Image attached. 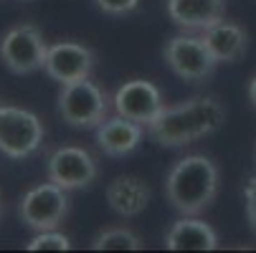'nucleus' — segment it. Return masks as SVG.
Instances as JSON below:
<instances>
[{"instance_id":"14","label":"nucleus","mask_w":256,"mask_h":253,"mask_svg":"<svg viewBox=\"0 0 256 253\" xmlns=\"http://www.w3.org/2000/svg\"><path fill=\"white\" fill-rule=\"evenodd\" d=\"M168 251H216L218 233L198 215H182L165 233Z\"/></svg>"},{"instance_id":"18","label":"nucleus","mask_w":256,"mask_h":253,"mask_svg":"<svg viewBox=\"0 0 256 253\" xmlns=\"http://www.w3.org/2000/svg\"><path fill=\"white\" fill-rule=\"evenodd\" d=\"M94 5L106 15H127L140 8V0H94Z\"/></svg>"},{"instance_id":"8","label":"nucleus","mask_w":256,"mask_h":253,"mask_svg":"<svg viewBox=\"0 0 256 253\" xmlns=\"http://www.w3.org/2000/svg\"><path fill=\"white\" fill-rule=\"evenodd\" d=\"M46 172L51 183L61 185L64 190H82L96 180L99 165L84 147L66 144V147H58L48 155Z\"/></svg>"},{"instance_id":"17","label":"nucleus","mask_w":256,"mask_h":253,"mask_svg":"<svg viewBox=\"0 0 256 253\" xmlns=\"http://www.w3.org/2000/svg\"><path fill=\"white\" fill-rule=\"evenodd\" d=\"M68 248H71L68 236L58 233L56 228L54 231H38L36 238L28 243V251H68Z\"/></svg>"},{"instance_id":"11","label":"nucleus","mask_w":256,"mask_h":253,"mask_svg":"<svg viewBox=\"0 0 256 253\" xmlns=\"http://www.w3.org/2000/svg\"><path fill=\"white\" fill-rule=\"evenodd\" d=\"M168 18L182 30H206L224 20L226 0H165Z\"/></svg>"},{"instance_id":"21","label":"nucleus","mask_w":256,"mask_h":253,"mask_svg":"<svg viewBox=\"0 0 256 253\" xmlns=\"http://www.w3.org/2000/svg\"><path fill=\"white\" fill-rule=\"evenodd\" d=\"M0 218H3V198H0Z\"/></svg>"},{"instance_id":"9","label":"nucleus","mask_w":256,"mask_h":253,"mask_svg":"<svg viewBox=\"0 0 256 253\" xmlns=\"http://www.w3.org/2000/svg\"><path fill=\"white\" fill-rule=\"evenodd\" d=\"M165 106L168 104H165L160 89L148 79H130L112 96V109L117 114L142 124L144 129H148L150 122L158 119V114L165 109Z\"/></svg>"},{"instance_id":"1","label":"nucleus","mask_w":256,"mask_h":253,"mask_svg":"<svg viewBox=\"0 0 256 253\" xmlns=\"http://www.w3.org/2000/svg\"><path fill=\"white\" fill-rule=\"evenodd\" d=\"M226 122V109L216 96H193L182 104L165 106L155 122L148 124L150 137L160 147H186L213 132Z\"/></svg>"},{"instance_id":"20","label":"nucleus","mask_w":256,"mask_h":253,"mask_svg":"<svg viewBox=\"0 0 256 253\" xmlns=\"http://www.w3.org/2000/svg\"><path fill=\"white\" fill-rule=\"evenodd\" d=\"M246 94H248V101H251V106L256 109V74L251 76V81H248V89H246Z\"/></svg>"},{"instance_id":"7","label":"nucleus","mask_w":256,"mask_h":253,"mask_svg":"<svg viewBox=\"0 0 256 253\" xmlns=\"http://www.w3.org/2000/svg\"><path fill=\"white\" fill-rule=\"evenodd\" d=\"M66 213H68V190H64L51 180L30 188L18 203V215L23 226L36 233L58 228Z\"/></svg>"},{"instance_id":"3","label":"nucleus","mask_w":256,"mask_h":253,"mask_svg":"<svg viewBox=\"0 0 256 253\" xmlns=\"http://www.w3.org/2000/svg\"><path fill=\"white\" fill-rule=\"evenodd\" d=\"M112 109L109 94L92 79L64 84L58 91V114L74 129H96Z\"/></svg>"},{"instance_id":"2","label":"nucleus","mask_w":256,"mask_h":253,"mask_svg":"<svg viewBox=\"0 0 256 253\" xmlns=\"http://www.w3.org/2000/svg\"><path fill=\"white\" fill-rule=\"evenodd\" d=\"M218 185L221 172L210 157L186 155L170 167L165 177V195L180 215H200L216 200Z\"/></svg>"},{"instance_id":"19","label":"nucleus","mask_w":256,"mask_h":253,"mask_svg":"<svg viewBox=\"0 0 256 253\" xmlns=\"http://www.w3.org/2000/svg\"><path fill=\"white\" fill-rule=\"evenodd\" d=\"M244 198H246V221L251 233L256 236V175H251L244 183Z\"/></svg>"},{"instance_id":"12","label":"nucleus","mask_w":256,"mask_h":253,"mask_svg":"<svg viewBox=\"0 0 256 253\" xmlns=\"http://www.w3.org/2000/svg\"><path fill=\"white\" fill-rule=\"evenodd\" d=\"M142 132H144L142 124H137L122 114H114V117H106L96 127V144L109 157H127L140 147Z\"/></svg>"},{"instance_id":"10","label":"nucleus","mask_w":256,"mask_h":253,"mask_svg":"<svg viewBox=\"0 0 256 253\" xmlns=\"http://www.w3.org/2000/svg\"><path fill=\"white\" fill-rule=\"evenodd\" d=\"M94 66H96V56L89 46L76 43V41H58L48 46L44 71L64 86L82 79H92Z\"/></svg>"},{"instance_id":"15","label":"nucleus","mask_w":256,"mask_h":253,"mask_svg":"<svg viewBox=\"0 0 256 253\" xmlns=\"http://www.w3.org/2000/svg\"><path fill=\"white\" fill-rule=\"evenodd\" d=\"M200 35L218 63H236L246 56L248 33L234 20H218L216 25L206 28Z\"/></svg>"},{"instance_id":"4","label":"nucleus","mask_w":256,"mask_h":253,"mask_svg":"<svg viewBox=\"0 0 256 253\" xmlns=\"http://www.w3.org/2000/svg\"><path fill=\"white\" fill-rule=\"evenodd\" d=\"M46 127L38 114L20 106H0V152L10 160H26L44 144Z\"/></svg>"},{"instance_id":"13","label":"nucleus","mask_w":256,"mask_h":253,"mask_svg":"<svg viewBox=\"0 0 256 253\" xmlns=\"http://www.w3.org/2000/svg\"><path fill=\"white\" fill-rule=\"evenodd\" d=\"M104 198L117 215H122V218H134V215H140L150 205L152 190L137 175H120L106 185Z\"/></svg>"},{"instance_id":"16","label":"nucleus","mask_w":256,"mask_h":253,"mask_svg":"<svg viewBox=\"0 0 256 253\" xmlns=\"http://www.w3.org/2000/svg\"><path fill=\"white\" fill-rule=\"evenodd\" d=\"M92 248L94 251H140L142 248V238L130 231V228H104L94 236L92 241Z\"/></svg>"},{"instance_id":"6","label":"nucleus","mask_w":256,"mask_h":253,"mask_svg":"<svg viewBox=\"0 0 256 253\" xmlns=\"http://www.w3.org/2000/svg\"><path fill=\"white\" fill-rule=\"evenodd\" d=\"M46 53H48V43L41 28L33 23L13 25L0 38V58H3L6 68L18 76L41 71L46 63Z\"/></svg>"},{"instance_id":"5","label":"nucleus","mask_w":256,"mask_h":253,"mask_svg":"<svg viewBox=\"0 0 256 253\" xmlns=\"http://www.w3.org/2000/svg\"><path fill=\"white\" fill-rule=\"evenodd\" d=\"M162 58L172 74L186 84H203L206 79L213 76L218 66L210 48L203 41V35H190V33L172 35L162 48Z\"/></svg>"}]
</instances>
